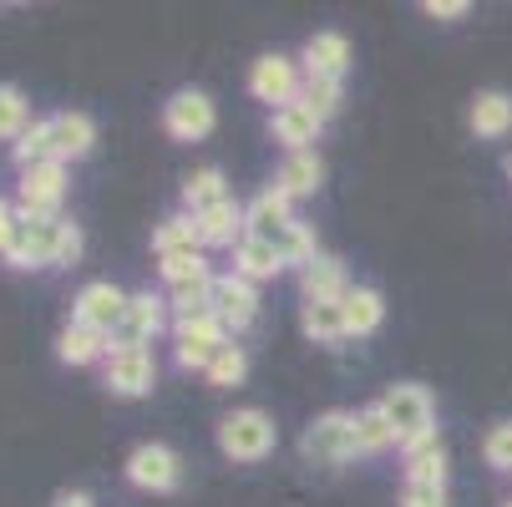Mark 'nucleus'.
Instances as JSON below:
<instances>
[{"label": "nucleus", "mask_w": 512, "mask_h": 507, "mask_svg": "<svg viewBox=\"0 0 512 507\" xmlns=\"http://www.w3.org/2000/svg\"><path fill=\"white\" fill-rule=\"evenodd\" d=\"M320 132H325V122H320L305 102H289V107L269 112V137L279 142L284 153H315Z\"/></svg>", "instance_id": "obj_15"}, {"label": "nucleus", "mask_w": 512, "mask_h": 507, "mask_svg": "<svg viewBox=\"0 0 512 507\" xmlns=\"http://www.w3.org/2000/svg\"><path fill=\"white\" fill-rule=\"evenodd\" d=\"M158 274L168 289H183V284H208L213 269H208V254H168L158 259Z\"/></svg>", "instance_id": "obj_32"}, {"label": "nucleus", "mask_w": 512, "mask_h": 507, "mask_svg": "<svg viewBox=\"0 0 512 507\" xmlns=\"http://www.w3.org/2000/svg\"><path fill=\"white\" fill-rule=\"evenodd\" d=\"M244 376H249V350L234 345V340L218 350V355H213V366L203 371V381H208L213 391H234V386H244Z\"/></svg>", "instance_id": "obj_30"}, {"label": "nucleus", "mask_w": 512, "mask_h": 507, "mask_svg": "<svg viewBox=\"0 0 512 507\" xmlns=\"http://www.w3.org/2000/svg\"><path fill=\"white\" fill-rule=\"evenodd\" d=\"M396 507H447V487H416L401 482V502Z\"/></svg>", "instance_id": "obj_38"}, {"label": "nucleus", "mask_w": 512, "mask_h": 507, "mask_svg": "<svg viewBox=\"0 0 512 507\" xmlns=\"http://www.w3.org/2000/svg\"><path fill=\"white\" fill-rule=\"evenodd\" d=\"M345 295H350V279L335 254H320L300 269V300H345Z\"/></svg>", "instance_id": "obj_21"}, {"label": "nucleus", "mask_w": 512, "mask_h": 507, "mask_svg": "<svg viewBox=\"0 0 512 507\" xmlns=\"http://www.w3.org/2000/svg\"><path fill=\"white\" fill-rule=\"evenodd\" d=\"M82 249H87V239H82V224L77 219H61V244H56V269H71L82 259Z\"/></svg>", "instance_id": "obj_37"}, {"label": "nucleus", "mask_w": 512, "mask_h": 507, "mask_svg": "<svg viewBox=\"0 0 512 507\" xmlns=\"http://www.w3.org/2000/svg\"><path fill=\"white\" fill-rule=\"evenodd\" d=\"M112 355V340L107 335H97V330H87V325H66L61 335H56V360L61 366H97V360H107Z\"/></svg>", "instance_id": "obj_23"}, {"label": "nucleus", "mask_w": 512, "mask_h": 507, "mask_svg": "<svg viewBox=\"0 0 512 507\" xmlns=\"http://www.w3.org/2000/svg\"><path fill=\"white\" fill-rule=\"evenodd\" d=\"M127 289H117L112 279H92V284H82L77 289V300H71V325H87V330H97V335H117V325H122V315H127Z\"/></svg>", "instance_id": "obj_7"}, {"label": "nucleus", "mask_w": 512, "mask_h": 507, "mask_svg": "<svg viewBox=\"0 0 512 507\" xmlns=\"http://www.w3.org/2000/svg\"><path fill=\"white\" fill-rule=\"evenodd\" d=\"M213 315L229 335H244L254 320H259V284L239 279L234 269L213 279Z\"/></svg>", "instance_id": "obj_13"}, {"label": "nucleus", "mask_w": 512, "mask_h": 507, "mask_svg": "<svg viewBox=\"0 0 512 507\" xmlns=\"http://www.w3.org/2000/svg\"><path fill=\"white\" fill-rule=\"evenodd\" d=\"M355 442H360V457H381V452L396 447V426L386 421L381 401H371V406L355 411Z\"/></svg>", "instance_id": "obj_29"}, {"label": "nucleus", "mask_w": 512, "mask_h": 507, "mask_svg": "<svg viewBox=\"0 0 512 507\" xmlns=\"http://www.w3.org/2000/svg\"><path fill=\"white\" fill-rule=\"evenodd\" d=\"M213 437H218V452H224L229 462L254 467V462H264V457L279 447V426H274V416H269V411L244 406V411H229L224 421H218Z\"/></svg>", "instance_id": "obj_1"}, {"label": "nucleus", "mask_w": 512, "mask_h": 507, "mask_svg": "<svg viewBox=\"0 0 512 507\" xmlns=\"http://www.w3.org/2000/svg\"><path fill=\"white\" fill-rule=\"evenodd\" d=\"M26 127H31L26 92H21V87H11V82H0V137H6V142H16Z\"/></svg>", "instance_id": "obj_34"}, {"label": "nucleus", "mask_w": 512, "mask_h": 507, "mask_svg": "<svg viewBox=\"0 0 512 507\" xmlns=\"http://www.w3.org/2000/svg\"><path fill=\"white\" fill-rule=\"evenodd\" d=\"M61 198H66V163H36L16 183V213L21 219H61Z\"/></svg>", "instance_id": "obj_9"}, {"label": "nucleus", "mask_w": 512, "mask_h": 507, "mask_svg": "<svg viewBox=\"0 0 512 507\" xmlns=\"http://www.w3.org/2000/svg\"><path fill=\"white\" fill-rule=\"evenodd\" d=\"M21 234V213H16V198H0V259H6V249L16 244Z\"/></svg>", "instance_id": "obj_40"}, {"label": "nucleus", "mask_w": 512, "mask_h": 507, "mask_svg": "<svg viewBox=\"0 0 512 507\" xmlns=\"http://www.w3.org/2000/svg\"><path fill=\"white\" fill-rule=\"evenodd\" d=\"M51 507H97V502H92V492H56Z\"/></svg>", "instance_id": "obj_41"}, {"label": "nucleus", "mask_w": 512, "mask_h": 507, "mask_svg": "<svg viewBox=\"0 0 512 507\" xmlns=\"http://www.w3.org/2000/svg\"><path fill=\"white\" fill-rule=\"evenodd\" d=\"M482 462L492 472H512V421H497L482 437Z\"/></svg>", "instance_id": "obj_36"}, {"label": "nucleus", "mask_w": 512, "mask_h": 507, "mask_svg": "<svg viewBox=\"0 0 512 507\" xmlns=\"http://www.w3.org/2000/svg\"><path fill=\"white\" fill-rule=\"evenodd\" d=\"M173 360H178V371H208L213 366V355L224 350L234 335L218 325V315H188V320H173Z\"/></svg>", "instance_id": "obj_4"}, {"label": "nucleus", "mask_w": 512, "mask_h": 507, "mask_svg": "<svg viewBox=\"0 0 512 507\" xmlns=\"http://www.w3.org/2000/svg\"><path fill=\"white\" fill-rule=\"evenodd\" d=\"M381 411H386V421L396 426V452H401L411 437H421V431H436V401H431V391L416 386V381H396V386L381 396Z\"/></svg>", "instance_id": "obj_6"}, {"label": "nucleus", "mask_w": 512, "mask_h": 507, "mask_svg": "<svg viewBox=\"0 0 512 507\" xmlns=\"http://www.w3.org/2000/svg\"><path fill=\"white\" fill-rule=\"evenodd\" d=\"M51 127H56V163H82L92 148H97V122L77 107H66V112H51Z\"/></svg>", "instance_id": "obj_17"}, {"label": "nucleus", "mask_w": 512, "mask_h": 507, "mask_svg": "<svg viewBox=\"0 0 512 507\" xmlns=\"http://www.w3.org/2000/svg\"><path fill=\"white\" fill-rule=\"evenodd\" d=\"M229 198V178H224V168H193L188 178H183V213H208L213 203H224Z\"/></svg>", "instance_id": "obj_27"}, {"label": "nucleus", "mask_w": 512, "mask_h": 507, "mask_svg": "<svg viewBox=\"0 0 512 507\" xmlns=\"http://www.w3.org/2000/svg\"><path fill=\"white\" fill-rule=\"evenodd\" d=\"M406 482H416V487H447V472H452V457H447V447H431V452H421V457H406Z\"/></svg>", "instance_id": "obj_33"}, {"label": "nucleus", "mask_w": 512, "mask_h": 507, "mask_svg": "<svg viewBox=\"0 0 512 507\" xmlns=\"http://www.w3.org/2000/svg\"><path fill=\"white\" fill-rule=\"evenodd\" d=\"M56 244H61V219H21L16 244L6 249V269H56Z\"/></svg>", "instance_id": "obj_12"}, {"label": "nucleus", "mask_w": 512, "mask_h": 507, "mask_svg": "<svg viewBox=\"0 0 512 507\" xmlns=\"http://www.w3.org/2000/svg\"><path fill=\"white\" fill-rule=\"evenodd\" d=\"M122 477H127L137 492H178L183 462H178V452H173L168 442H142V447L127 452Z\"/></svg>", "instance_id": "obj_8"}, {"label": "nucleus", "mask_w": 512, "mask_h": 507, "mask_svg": "<svg viewBox=\"0 0 512 507\" xmlns=\"http://www.w3.org/2000/svg\"><path fill=\"white\" fill-rule=\"evenodd\" d=\"M340 310H345V335H350V340L376 335L381 320H386V300H381L376 284H350V295L340 300Z\"/></svg>", "instance_id": "obj_19"}, {"label": "nucleus", "mask_w": 512, "mask_h": 507, "mask_svg": "<svg viewBox=\"0 0 512 507\" xmlns=\"http://www.w3.org/2000/svg\"><path fill=\"white\" fill-rule=\"evenodd\" d=\"M102 386H107L117 401L153 396V386H158V360H153V350H117V355H107Z\"/></svg>", "instance_id": "obj_11"}, {"label": "nucleus", "mask_w": 512, "mask_h": 507, "mask_svg": "<svg viewBox=\"0 0 512 507\" xmlns=\"http://www.w3.org/2000/svg\"><path fill=\"white\" fill-rule=\"evenodd\" d=\"M467 127H472L482 142L507 137V132H512V97H507V92H497V87L477 92V97H472V107H467Z\"/></svg>", "instance_id": "obj_20"}, {"label": "nucleus", "mask_w": 512, "mask_h": 507, "mask_svg": "<svg viewBox=\"0 0 512 507\" xmlns=\"http://www.w3.org/2000/svg\"><path fill=\"white\" fill-rule=\"evenodd\" d=\"M502 507H512V497H507V502H502Z\"/></svg>", "instance_id": "obj_43"}, {"label": "nucleus", "mask_w": 512, "mask_h": 507, "mask_svg": "<svg viewBox=\"0 0 512 507\" xmlns=\"http://www.w3.org/2000/svg\"><path fill=\"white\" fill-rule=\"evenodd\" d=\"M421 16H431V21H467L472 16V6L467 0H421Z\"/></svg>", "instance_id": "obj_39"}, {"label": "nucleus", "mask_w": 512, "mask_h": 507, "mask_svg": "<svg viewBox=\"0 0 512 507\" xmlns=\"http://www.w3.org/2000/svg\"><path fill=\"white\" fill-rule=\"evenodd\" d=\"M300 330H305V340H315V345H340V340H350V335H345V310H340V300H305V305H300Z\"/></svg>", "instance_id": "obj_25"}, {"label": "nucleus", "mask_w": 512, "mask_h": 507, "mask_svg": "<svg viewBox=\"0 0 512 507\" xmlns=\"http://www.w3.org/2000/svg\"><path fill=\"white\" fill-rule=\"evenodd\" d=\"M295 219H300V213H295V198L279 193V188L269 183L264 193H254V198L244 203V239H264V244H274Z\"/></svg>", "instance_id": "obj_14"}, {"label": "nucleus", "mask_w": 512, "mask_h": 507, "mask_svg": "<svg viewBox=\"0 0 512 507\" xmlns=\"http://www.w3.org/2000/svg\"><path fill=\"white\" fill-rule=\"evenodd\" d=\"M153 254H158V259H168V254H208L193 213H183V208L168 213V219L153 229Z\"/></svg>", "instance_id": "obj_24"}, {"label": "nucleus", "mask_w": 512, "mask_h": 507, "mask_svg": "<svg viewBox=\"0 0 512 507\" xmlns=\"http://www.w3.org/2000/svg\"><path fill=\"white\" fill-rule=\"evenodd\" d=\"M300 66H305V77H330V82H345V71H350V41L340 31H315L300 51Z\"/></svg>", "instance_id": "obj_16"}, {"label": "nucleus", "mask_w": 512, "mask_h": 507, "mask_svg": "<svg viewBox=\"0 0 512 507\" xmlns=\"http://www.w3.org/2000/svg\"><path fill=\"white\" fill-rule=\"evenodd\" d=\"M11 163L26 173V168H36V163H56V127H51V117H36L16 142H11Z\"/></svg>", "instance_id": "obj_26"}, {"label": "nucleus", "mask_w": 512, "mask_h": 507, "mask_svg": "<svg viewBox=\"0 0 512 507\" xmlns=\"http://www.w3.org/2000/svg\"><path fill=\"white\" fill-rule=\"evenodd\" d=\"M234 274L249 279V284H264V279H279V274H284V259H279L274 244H264V239H244V244L234 249Z\"/></svg>", "instance_id": "obj_28"}, {"label": "nucleus", "mask_w": 512, "mask_h": 507, "mask_svg": "<svg viewBox=\"0 0 512 507\" xmlns=\"http://www.w3.org/2000/svg\"><path fill=\"white\" fill-rule=\"evenodd\" d=\"M502 173H507V183H512V153H507V158H502Z\"/></svg>", "instance_id": "obj_42"}, {"label": "nucleus", "mask_w": 512, "mask_h": 507, "mask_svg": "<svg viewBox=\"0 0 512 507\" xmlns=\"http://www.w3.org/2000/svg\"><path fill=\"white\" fill-rule=\"evenodd\" d=\"M274 249H279V259H284V269H305L310 259H320V244H315V224H305V219H295L279 239H274Z\"/></svg>", "instance_id": "obj_31"}, {"label": "nucleus", "mask_w": 512, "mask_h": 507, "mask_svg": "<svg viewBox=\"0 0 512 507\" xmlns=\"http://www.w3.org/2000/svg\"><path fill=\"white\" fill-rule=\"evenodd\" d=\"M193 219H198L203 249H239L244 244V203L239 198L213 203L208 213H193Z\"/></svg>", "instance_id": "obj_18"}, {"label": "nucleus", "mask_w": 512, "mask_h": 507, "mask_svg": "<svg viewBox=\"0 0 512 507\" xmlns=\"http://www.w3.org/2000/svg\"><path fill=\"white\" fill-rule=\"evenodd\" d=\"M213 122H218V107H213V97L198 92V87H183V92H173V97L163 102V132H168L173 142H203V137L213 132Z\"/></svg>", "instance_id": "obj_10"}, {"label": "nucleus", "mask_w": 512, "mask_h": 507, "mask_svg": "<svg viewBox=\"0 0 512 507\" xmlns=\"http://www.w3.org/2000/svg\"><path fill=\"white\" fill-rule=\"evenodd\" d=\"M320 183H325L320 153H284V163L274 168V188L289 198H310V193H320Z\"/></svg>", "instance_id": "obj_22"}, {"label": "nucleus", "mask_w": 512, "mask_h": 507, "mask_svg": "<svg viewBox=\"0 0 512 507\" xmlns=\"http://www.w3.org/2000/svg\"><path fill=\"white\" fill-rule=\"evenodd\" d=\"M305 92V66L295 56H284V51H269L249 66V97L254 102H269L274 112L289 107V102H300Z\"/></svg>", "instance_id": "obj_5"}, {"label": "nucleus", "mask_w": 512, "mask_h": 507, "mask_svg": "<svg viewBox=\"0 0 512 507\" xmlns=\"http://www.w3.org/2000/svg\"><path fill=\"white\" fill-rule=\"evenodd\" d=\"M163 330H173V310H168V295H153V289H137L127 300V315L112 335V355L117 350H148Z\"/></svg>", "instance_id": "obj_3"}, {"label": "nucleus", "mask_w": 512, "mask_h": 507, "mask_svg": "<svg viewBox=\"0 0 512 507\" xmlns=\"http://www.w3.org/2000/svg\"><path fill=\"white\" fill-rule=\"evenodd\" d=\"M300 457L315 462V467H345L360 457V442H355V411H320L305 437H300Z\"/></svg>", "instance_id": "obj_2"}, {"label": "nucleus", "mask_w": 512, "mask_h": 507, "mask_svg": "<svg viewBox=\"0 0 512 507\" xmlns=\"http://www.w3.org/2000/svg\"><path fill=\"white\" fill-rule=\"evenodd\" d=\"M300 102H305L320 122H330V117L340 112V102H345V82H330V77H305Z\"/></svg>", "instance_id": "obj_35"}]
</instances>
